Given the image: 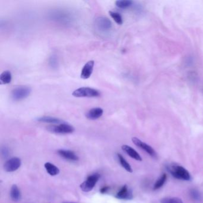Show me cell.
Wrapping results in <instances>:
<instances>
[{"instance_id": "9", "label": "cell", "mask_w": 203, "mask_h": 203, "mask_svg": "<svg viewBox=\"0 0 203 203\" xmlns=\"http://www.w3.org/2000/svg\"><path fill=\"white\" fill-rule=\"evenodd\" d=\"M94 64V61L90 60L85 64L81 73V77L82 79H87L90 77L93 72Z\"/></svg>"}, {"instance_id": "10", "label": "cell", "mask_w": 203, "mask_h": 203, "mask_svg": "<svg viewBox=\"0 0 203 203\" xmlns=\"http://www.w3.org/2000/svg\"><path fill=\"white\" fill-rule=\"evenodd\" d=\"M116 197L121 200H132L133 198V194L132 191L128 188L126 185H125L116 194Z\"/></svg>"}, {"instance_id": "14", "label": "cell", "mask_w": 203, "mask_h": 203, "mask_svg": "<svg viewBox=\"0 0 203 203\" xmlns=\"http://www.w3.org/2000/svg\"><path fill=\"white\" fill-rule=\"evenodd\" d=\"M10 196L12 200L15 202H17L21 200V193L20 189L16 185H13L10 191Z\"/></svg>"}, {"instance_id": "21", "label": "cell", "mask_w": 203, "mask_h": 203, "mask_svg": "<svg viewBox=\"0 0 203 203\" xmlns=\"http://www.w3.org/2000/svg\"><path fill=\"white\" fill-rule=\"evenodd\" d=\"M109 14H110V16L112 17L114 21L117 24H118V25H122L123 24L122 17V16L120 14H119V13L110 11V12H109Z\"/></svg>"}, {"instance_id": "17", "label": "cell", "mask_w": 203, "mask_h": 203, "mask_svg": "<svg viewBox=\"0 0 203 203\" xmlns=\"http://www.w3.org/2000/svg\"><path fill=\"white\" fill-rule=\"evenodd\" d=\"M44 167L46 169L47 173L51 176H56L60 173V170L54 164L51 163H46L44 165Z\"/></svg>"}, {"instance_id": "7", "label": "cell", "mask_w": 203, "mask_h": 203, "mask_svg": "<svg viewBox=\"0 0 203 203\" xmlns=\"http://www.w3.org/2000/svg\"><path fill=\"white\" fill-rule=\"evenodd\" d=\"M21 164V160L19 158L13 157L4 163V168L7 172H13L19 168Z\"/></svg>"}, {"instance_id": "11", "label": "cell", "mask_w": 203, "mask_h": 203, "mask_svg": "<svg viewBox=\"0 0 203 203\" xmlns=\"http://www.w3.org/2000/svg\"><path fill=\"white\" fill-rule=\"evenodd\" d=\"M103 109L100 107L92 108L86 113L85 116L90 120H97L103 116Z\"/></svg>"}, {"instance_id": "25", "label": "cell", "mask_w": 203, "mask_h": 203, "mask_svg": "<svg viewBox=\"0 0 203 203\" xmlns=\"http://www.w3.org/2000/svg\"><path fill=\"white\" fill-rule=\"evenodd\" d=\"M54 61H56V58H54V57L53 56L51 58V59H50V63H52V66H56L57 65V62H54Z\"/></svg>"}, {"instance_id": "18", "label": "cell", "mask_w": 203, "mask_h": 203, "mask_svg": "<svg viewBox=\"0 0 203 203\" xmlns=\"http://www.w3.org/2000/svg\"><path fill=\"white\" fill-rule=\"evenodd\" d=\"M118 157L120 163L122 165V166L125 168L127 172H128L129 173H132V172H133L132 168H131V165L129 164V163L125 160V159L121 154H118Z\"/></svg>"}, {"instance_id": "15", "label": "cell", "mask_w": 203, "mask_h": 203, "mask_svg": "<svg viewBox=\"0 0 203 203\" xmlns=\"http://www.w3.org/2000/svg\"><path fill=\"white\" fill-rule=\"evenodd\" d=\"M37 121L39 122L47 123H53V124H60L63 121L60 119L56 118L51 117V116H42L37 119Z\"/></svg>"}, {"instance_id": "23", "label": "cell", "mask_w": 203, "mask_h": 203, "mask_svg": "<svg viewBox=\"0 0 203 203\" xmlns=\"http://www.w3.org/2000/svg\"><path fill=\"white\" fill-rule=\"evenodd\" d=\"M190 194L191 197L195 200L198 201L201 198L200 194L198 191H196V189H192L190 192Z\"/></svg>"}, {"instance_id": "2", "label": "cell", "mask_w": 203, "mask_h": 203, "mask_svg": "<svg viewBox=\"0 0 203 203\" xmlns=\"http://www.w3.org/2000/svg\"><path fill=\"white\" fill-rule=\"evenodd\" d=\"M32 92L30 87L21 85L16 86L11 92V98L14 101H21L28 98Z\"/></svg>"}, {"instance_id": "12", "label": "cell", "mask_w": 203, "mask_h": 203, "mask_svg": "<svg viewBox=\"0 0 203 203\" xmlns=\"http://www.w3.org/2000/svg\"><path fill=\"white\" fill-rule=\"evenodd\" d=\"M58 154L64 159L70 161H77L79 157L73 151L67 150H58Z\"/></svg>"}, {"instance_id": "26", "label": "cell", "mask_w": 203, "mask_h": 203, "mask_svg": "<svg viewBox=\"0 0 203 203\" xmlns=\"http://www.w3.org/2000/svg\"><path fill=\"white\" fill-rule=\"evenodd\" d=\"M1 153H2V155H4V156L5 155H7V154H8V150H7L6 148H4V149H2V150H1Z\"/></svg>"}, {"instance_id": "8", "label": "cell", "mask_w": 203, "mask_h": 203, "mask_svg": "<svg viewBox=\"0 0 203 203\" xmlns=\"http://www.w3.org/2000/svg\"><path fill=\"white\" fill-rule=\"evenodd\" d=\"M132 140L133 144L135 145H136L137 147L142 149L144 151H145L150 156H151V157H153L154 158H155L157 157L156 152L155 151L154 149L151 147L150 145H148L146 143L142 142V141H141L138 138H136V137L132 138Z\"/></svg>"}, {"instance_id": "6", "label": "cell", "mask_w": 203, "mask_h": 203, "mask_svg": "<svg viewBox=\"0 0 203 203\" xmlns=\"http://www.w3.org/2000/svg\"><path fill=\"white\" fill-rule=\"evenodd\" d=\"M95 27L99 30L102 32H107L110 30L112 28V23L107 17L100 16L95 20Z\"/></svg>"}, {"instance_id": "20", "label": "cell", "mask_w": 203, "mask_h": 203, "mask_svg": "<svg viewBox=\"0 0 203 203\" xmlns=\"http://www.w3.org/2000/svg\"><path fill=\"white\" fill-rule=\"evenodd\" d=\"M115 3L116 6L120 8H127L132 5L133 1L131 0H118Z\"/></svg>"}, {"instance_id": "5", "label": "cell", "mask_w": 203, "mask_h": 203, "mask_svg": "<svg viewBox=\"0 0 203 203\" xmlns=\"http://www.w3.org/2000/svg\"><path fill=\"white\" fill-rule=\"evenodd\" d=\"M100 178V175L98 173H94L90 175L86 181L82 182L80 185V188L84 192H88L91 191L94 188L97 182H98Z\"/></svg>"}, {"instance_id": "19", "label": "cell", "mask_w": 203, "mask_h": 203, "mask_svg": "<svg viewBox=\"0 0 203 203\" xmlns=\"http://www.w3.org/2000/svg\"><path fill=\"white\" fill-rule=\"evenodd\" d=\"M167 179H168V176L166 174L164 173L161 175V177L159 178V179L154 183V188H153L154 190L161 188V187L165 184V183L167 181Z\"/></svg>"}, {"instance_id": "1", "label": "cell", "mask_w": 203, "mask_h": 203, "mask_svg": "<svg viewBox=\"0 0 203 203\" xmlns=\"http://www.w3.org/2000/svg\"><path fill=\"white\" fill-rule=\"evenodd\" d=\"M169 173L177 179L182 181H190L191 176L189 172L179 165H171L168 168Z\"/></svg>"}, {"instance_id": "22", "label": "cell", "mask_w": 203, "mask_h": 203, "mask_svg": "<svg viewBox=\"0 0 203 203\" xmlns=\"http://www.w3.org/2000/svg\"><path fill=\"white\" fill-rule=\"evenodd\" d=\"M160 203H183L181 198L178 197L164 198L160 200Z\"/></svg>"}, {"instance_id": "4", "label": "cell", "mask_w": 203, "mask_h": 203, "mask_svg": "<svg viewBox=\"0 0 203 203\" xmlns=\"http://www.w3.org/2000/svg\"><path fill=\"white\" fill-rule=\"evenodd\" d=\"M47 129L51 132L58 134H68L73 133L75 131L73 126L64 122L58 125L48 126Z\"/></svg>"}, {"instance_id": "24", "label": "cell", "mask_w": 203, "mask_h": 203, "mask_svg": "<svg viewBox=\"0 0 203 203\" xmlns=\"http://www.w3.org/2000/svg\"><path fill=\"white\" fill-rule=\"evenodd\" d=\"M110 188L108 187H104L103 188H101V189H100V192L101 194H105L108 192V191L109 190Z\"/></svg>"}, {"instance_id": "16", "label": "cell", "mask_w": 203, "mask_h": 203, "mask_svg": "<svg viewBox=\"0 0 203 203\" xmlns=\"http://www.w3.org/2000/svg\"><path fill=\"white\" fill-rule=\"evenodd\" d=\"M12 80V73L8 71H4L0 75V82L1 84L7 85L10 84Z\"/></svg>"}, {"instance_id": "13", "label": "cell", "mask_w": 203, "mask_h": 203, "mask_svg": "<svg viewBox=\"0 0 203 203\" xmlns=\"http://www.w3.org/2000/svg\"><path fill=\"white\" fill-rule=\"evenodd\" d=\"M122 149L129 156H130L131 158L137 160V161H142V159L139 153L134 150L133 148H132L127 145H123L122 147Z\"/></svg>"}, {"instance_id": "3", "label": "cell", "mask_w": 203, "mask_h": 203, "mask_svg": "<svg viewBox=\"0 0 203 203\" xmlns=\"http://www.w3.org/2000/svg\"><path fill=\"white\" fill-rule=\"evenodd\" d=\"M72 95L77 98H94L99 97L101 95V94L97 90L90 87H81L73 91V92L72 93Z\"/></svg>"}]
</instances>
